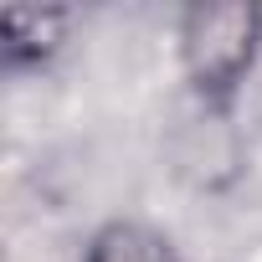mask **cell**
Returning <instances> with one entry per match:
<instances>
[{
	"instance_id": "cell-1",
	"label": "cell",
	"mask_w": 262,
	"mask_h": 262,
	"mask_svg": "<svg viewBox=\"0 0 262 262\" xmlns=\"http://www.w3.org/2000/svg\"><path fill=\"white\" fill-rule=\"evenodd\" d=\"M180 77L195 103L231 113L262 57V6L257 0H190L175 26Z\"/></svg>"
},
{
	"instance_id": "cell-2",
	"label": "cell",
	"mask_w": 262,
	"mask_h": 262,
	"mask_svg": "<svg viewBox=\"0 0 262 262\" xmlns=\"http://www.w3.org/2000/svg\"><path fill=\"white\" fill-rule=\"evenodd\" d=\"M82 262H180V252H175L170 231H160L155 221L113 216L88 236Z\"/></svg>"
},
{
	"instance_id": "cell-3",
	"label": "cell",
	"mask_w": 262,
	"mask_h": 262,
	"mask_svg": "<svg viewBox=\"0 0 262 262\" xmlns=\"http://www.w3.org/2000/svg\"><path fill=\"white\" fill-rule=\"evenodd\" d=\"M67 21L72 11L67 6H0V41H6V52H52L62 36H67Z\"/></svg>"
}]
</instances>
